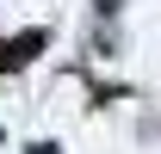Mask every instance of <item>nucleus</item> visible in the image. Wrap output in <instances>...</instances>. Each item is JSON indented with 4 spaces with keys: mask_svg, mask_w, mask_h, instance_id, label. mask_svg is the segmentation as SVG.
<instances>
[{
    "mask_svg": "<svg viewBox=\"0 0 161 154\" xmlns=\"http://www.w3.org/2000/svg\"><path fill=\"white\" fill-rule=\"evenodd\" d=\"M31 154H56V148H50V142H37V148H31Z\"/></svg>",
    "mask_w": 161,
    "mask_h": 154,
    "instance_id": "nucleus-2",
    "label": "nucleus"
},
{
    "mask_svg": "<svg viewBox=\"0 0 161 154\" xmlns=\"http://www.w3.org/2000/svg\"><path fill=\"white\" fill-rule=\"evenodd\" d=\"M37 49H43V31H19V37L0 49V68H25V62L37 56Z\"/></svg>",
    "mask_w": 161,
    "mask_h": 154,
    "instance_id": "nucleus-1",
    "label": "nucleus"
}]
</instances>
